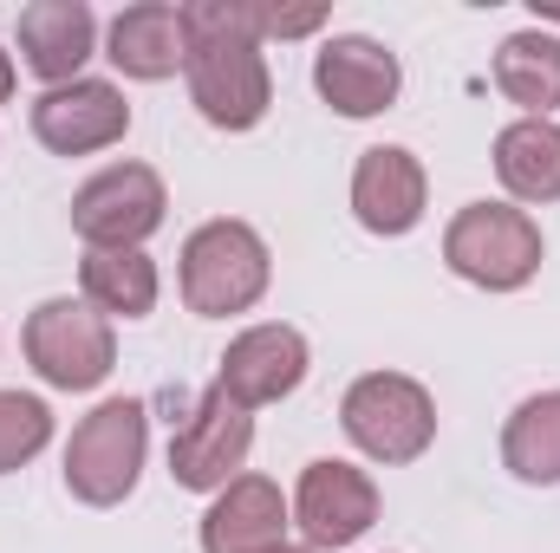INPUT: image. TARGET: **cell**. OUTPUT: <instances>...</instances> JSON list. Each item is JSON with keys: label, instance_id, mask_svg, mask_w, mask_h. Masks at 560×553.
Segmentation results:
<instances>
[{"label": "cell", "instance_id": "obj_23", "mask_svg": "<svg viewBox=\"0 0 560 553\" xmlns=\"http://www.w3.org/2000/svg\"><path fill=\"white\" fill-rule=\"evenodd\" d=\"M7 98H13V52L0 46V105H7Z\"/></svg>", "mask_w": 560, "mask_h": 553}, {"label": "cell", "instance_id": "obj_10", "mask_svg": "<svg viewBox=\"0 0 560 553\" xmlns=\"http://www.w3.org/2000/svg\"><path fill=\"white\" fill-rule=\"evenodd\" d=\"M131 131V105L112 79H72V85H52L39 92L33 105V138L46 143L52 156H92V150H112Z\"/></svg>", "mask_w": 560, "mask_h": 553}, {"label": "cell", "instance_id": "obj_4", "mask_svg": "<svg viewBox=\"0 0 560 553\" xmlns=\"http://www.w3.org/2000/svg\"><path fill=\"white\" fill-rule=\"evenodd\" d=\"M275 280L268 261V242L248 228V222H202L189 242H183V299L189 313L202 319H229V313H248Z\"/></svg>", "mask_w": 560, "mask_h": 553}, {"label": "cell", "instance_id": "obj_12", "mask_svg": "<svg viewBox=\"0 0 560 553\" xmlns=\"http://www.w3.org/2000/svg\"><path fill=\"white\" fill-rule=\"evenodd\" d=\"M306 339H300V326H248V332H235L229 339V352H222V391L242 404V411H261V404H280V398H293L300 391V378H306Z\"/></svg>", "mask_w": 560, "mask_h": 553}, {"label": "cell", "instance_id": "obj_22", "mask_svg": "<svg viewBox=\"0 0 560 553\" xmlns=\"http://www.w3.org/2000/svg\"><path fill=\"white\" fill-rule=\"evenodd\" d=\"M255 13H261V39H300L326 26V7H255Z\"/></svg>", "mask_w": 560, "mask_h": 553}, {"label": "cell", "instance_id": "obj_19", "mask_svg": "<svg viewBox=\"0 0 560 553\" xmlns=\"http://www.w3.org/2000/svg\"><path fill=\"white\" fill-rule=\"evenodd\" d=\"M502 462L515 482L528 489H555L560 482V391H541L502 423Z\"/></svg>", "mask_w": 560, "mask_h": 553}, {"label": "cell", "instance_id": "obj_1", "mask_svg": "<svg viewBox=\"0 0 560 553\" xmlns=\"http://www.w3.org/2000/svg\"><path fill=\"white\" fill-rule=\"evenodd\" d=\"M189 105L215 131H255L275 105V72L261 52V13L255 0H189Z\"/></svg>", "mask_w": 560, "mask_h": 553}, {"label": "cell", "instance_id": "obj_6", "mask_svg": "<svg viewBox=\"0 0 560 553\" xmlns=\"http://www.w3.org/2000/svg\"><path fill=\"white\" fill-rule=\"evenodd\" d=\"M339 423H346V436L372 462L398 469V462H418L423 449L436 443V398L423 391L418 378H405V372H365L346 391Z\"/></svg>", "mask_w": 560, "mask_h": 553}, {"label": "cell", "instance_id": "obj_3", "mask_svg": "<svg viewBox=\"0 0 560 553\" xmlns=\"http://www.w3.org/2000/svg\"><path fill=\"white\" fill-rule=\"evenodd\" d=\"M150 449V411L143 398H105L66 443V489L85 508H118L143 475Z\"/></svg>", "mask_w": 560, "mask_h": 553}, {"label": "cell", "instance_id": "obj_5", "mask_svg": "<svg viewBox=\"0 0 560 553\" xmlns=\"http://www.w3.org/2000/svg\"><path fill=\"white\" fill-rule=\"evenodd\" d=\"M20 345H26V365L52 391H92L118 365V332L92 299H39Z\"/></svg>", "mask_w": 560, "mask_h": 553}, {"label": "cell", "instance_id": "obj_14", "mask_svg": "<svg viewBox=\"0 0 560 553\" xmlns=\"http://www.w3.org/2000/svg\"><path fill=\"white\" fill-rule=\"evenodd\" d=\"M13 46H20V66L33 79H46V92H52V85H72L79 66L92 59L98 20H92L85 0H33L13 20Z\"/></svg>", "mask_w": 560, "mask_h": 553}, {"label": "cell", "instance_id": "obj_9", "mask_svg": "<svg viewBox=\"0 0 560 553\" xmlns=\"http://www.w3.org/2000/svg\"><path fill=\"white\" fill-rule=\"evenodd\" d=\"M293 521L306 534V548H352L359 534H372L378 521V482L339 456H319L300 469V489H293Z\"/></svg>", "mask_w": 560, "mask_h": 553}, {"label": "cell", "instance_id": "obj_21", "mask_svg": "<svg viewBox=\"0 0 560 553\" xmlns=\"http://www.w3.org/2000/svg\"><path fill=\"white\" fill-rule=\"evenodd\" d=\"M46 443H52V411L26 391H0V475L33 462Z\"/></svg>", "mask_w": 560, "mask_h": 553}, {"label": "cell", "instance_id": "obj_2", "mask_svg": "<svg viewBox=\"0 0 560 553\" xmlns=\"http://www.w3.org/2000/svg\"><path fill=\"white\" fill-rule=\"evenodd\" d=\"M541 228L528 209L515 202H469L450 215L443 228V261L450 274H463L469 286H489V293H515L541 274Z\"/></svg>", "mask_w": 560, "mask_h": 553}, {"label": "cell", "instance_id": "obj_24", "mask_svg": "<svg viewBox=\"0 0 560 553\" xmlns=\"http://www.w3.org/2000/svg\"><path fill=\"white\" fill-rule=\"evenodd\" d=\"M275 553H313V548H293V541H287V548H275Z\"/></svg>", "mask_w": 560, "mask_h": 553}, {"label": "cell", "instance_id": "obj_20", "mask_svg": "<svg viewBox=\"0 0 560 553\" xmlns=\"http://www.w3.org/2000/svg\"><path fill=\"white\" fill-rule=\"evenodd\" d=\"M79 280H85V299L105 319H143V313H156V261L143 248H92Z\"/></svg>", "mask_w": 560, "mask_h": 553}, {"label": "cell", "instance_id": "obj_7", "mask_svg": "<svg viewBox=\"0 0 560 553\" xmlns=\"http://www.w3.org/2000/svg\"><path fill=\"white\" fill-rule=\"evenodd\" d=\"M163 176L150 163H112L72 196V235L85 248H143L163 228Z\"/></svg>", "mask_w": 560, "mask_h": 553}, {"label": "cell", "instance_id": "obj_8", "mask_svg": "<svg viewBox=\"0 0 560 553\" xmlns=\"http://www.w3.org/2000/svg\"><path fill=\"white\" fill-rule=\"evenodd\" d=\"M248 449H255V416L242 411L222 385H209L196 398V411L183 416L176 436H170V475H176V489L222 495L248 469Z\"/></svg>", "mask_w": 560, "mask_h": 553}, {"label": "cell", "instance_id": "obj_11", "mask_svg": "<svg viewBox=\"0 0 560 553\" xmlns=\"http://www.w3.org/2000/svg\"><path fill=\"white\" fill-rule=\"evenodd\" d=\"M405 66L392 46L365 39V33H339L313 52V92L339 111V118H378L398 105Z\"/></svg>", "mask_w": 560, "mask_h": 553}, {"label": "cell", "instance_id": "obj_17", "mask_svg": "<svg viewBox=\"0 0 560 553\" xmlns=\"http://www.w3.org/2000/svg\"><path fill=\"white\" fill-rule=\"evenodd\" d=\"M495 92L522 105V118H555L560 111V39L528 26L495 46Z\"/></svg>", "mask_w": 560, "mask_h": 553}, {"label": "cell", "instance_id": "obj_16", "mask_svg": "<svg viewBox=\"0 0 560 553\" xmlns=\"http://www.w3.org/2000/svg\"><path fill=\"white\" fill-rule=\"evenodd\" d=\"M105 59H112L125 79H143V85L183 72V66H189L183 7H170V0H138V7H125V13L112 20V33H105Z\"/></svg>", "mask_w": 560, "mask_h": 553}, {"label": "cell", "instance_id": "obj_15", "mask_svg": "<svg viewBox=\"0 0 560 553\" xmlns=\"http://www.w3.org/2000/svg\"><path fill=\"white\" fill-rule=\"evenodd\" d=\"M287 528H293V508H287L280 482L235 475L202 515V553H275L287 548Z\"/></svg>", "mask_w": 560, "mask_h": 553}, {"label": "cell", "instance_id": "obj_13", "mask_svg": "<svg viewBox=\"0 0 560 553\" xmlns=\"http://www.w3.org/2000/svg\"><path fill=\"white\" fill-rule=\"evenodd\" d=\"M430 202V176L405 143H372L352 163V215L372 235H411Z\"/></svg>", "mask_w": 560, "mask_h": 553}, {"label": "cell", "instance_id": "obj_18", "mask_svg": "<svg viewBox=\"0 0 560 553\" xmlns=\"http://www.w3.org/2000/svg\"><path fill=\"white\" fill-rule=\"evenodd\" d=\"M495 176L515 202H560V125L555 118H515L495 138Z\"/></svg>", "mask_w": 560, "mask_h": 553}]
</instances>
